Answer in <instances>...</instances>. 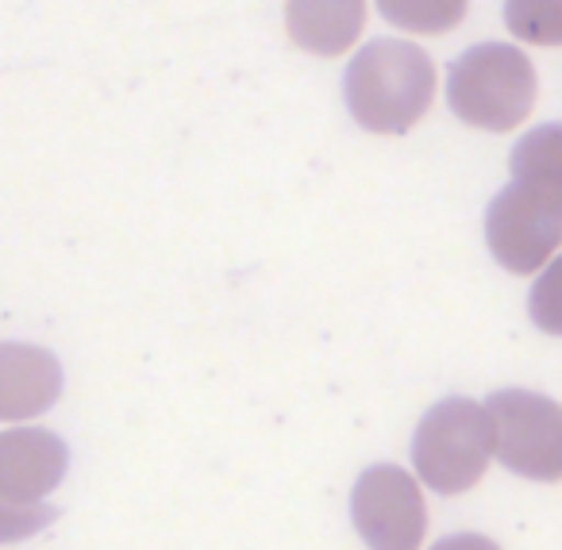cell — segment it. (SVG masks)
<instances>
[{"label":"cell","instance_id":"obj_1","mask_svg":"<svg viewBox=\"0 0 562 550\" xmlns=\"http://www.w3.org/2000/svg\"><path fill=\"white\" fill-rule=\"evenodd\" d=\"M436 101V63L401 40H374L347 66V109L367 132L405 135Z\"/></svg>","mask_w":562,"mask_h":550},{"label":"cell","instance_id":"obj_2","mask_svg":"<svg viewBox=\"0 0 562 550\" xmlns=\"http://www.w3.org/2000/svg\"><path fill=\"white\" fill-rule=\"evenodd\" d=\"M539 81L524 50L505 43H482L459 55L447 78V101L454 116L482 132H513L531 116Z\"/></svg>","mask_w":562,"mask_h":550},{"label":"cell","instance_id":"obj_3","mask_svg":"<svg viewBox=\"0 0 562 550\" xmlns=\"http://www.w3.org/2000/svg\"><path fill=\"white\" fill-rule=\"evenodd\" d=\"M497 458V435L485 404L470 396H447L420 419L413 439V465L428 489L459 496L474 489Z\"/></svg>","mask_w":562,"mask_h":550},{"label":"cell","instance_id":"obj_4","mask_svg":"<svg viewBox=\"0 0 562 550\" xmlns=\"http://www.w3.org/2000/svg\"><path fill=\"white\" fill-rule=\"evenodd\" d=\"M505 470L528 481H562V404L531 389H501L485 401Z\"/></svg>","mask_w":562,"mask_h":550},{"label":"cell","instance_id":"obj_5","mask_svg":"<svg viewBox=\"0 0 562 550\" xmlns=\"http://www.w3.org/2000/svg\"><path fill=\"white\" fill-rule=\"evenodd\" d=\"M351 512L370 550H420L428 535L420 481L401 465H370L355 485Z\"/></svg>","mask_w":562,"mask_h":550},{"label":"cell","instance_id":"obj_6","mask_svg":"<svg viewBox=\"0 0 562 550\" xmlns=\"http://www.w3.org/2000/svg\"><path fill=\"white\" fill-rule=\"evenodd\" d=\"M485 239L508 273H543L562 247V216L524 197L508 181L485 212Z\"/></svg>","mask_w":562,"mask_h":550},{"label":"cell","instance_id":"obj_7","mask_svg":"<svg viewBox=\"0 0 562 550\" xmlns=\"http://www.w3.org/2000/svg\"><path fill=\"white\" fill-rule=\"evenodd\" d=\"M70 450L47 427H9L0 431V501L43 504L63 485Z\"/></svg>","mask_w":562,"mask_h":550},{"label":"cell","instance_id":"obj_8","mask_svg":"<svg viewBox=\"0 0 562 550\" xmlns=\"http://www.w3.org/2000/svg\"><path fill=\"white\" fill-rule=\"evenodd\" d=\"M63 396V366L47 347L0 343V419H35Z\"/></svg>","mask_w":562,"mask_h":550},{"label":"cell","instance_id":"obj_9","mask_svg":"<svg viewBox=\"0 0 562 550\" xmlns=\"http://www.w3.org/2000/svg\"><path fill=\"white\" fill-rule=\"evenodd\" d=\"M508 170L524 197L562 216V124H543L524 135L513 147Z\"/></svg>","mask_w":562,"mask_h":550},{"label":"cell","instance_id":"obj_10","mask_svg":"<svg viewBox=\"0 0 562 550\" xmlns=\"http://www.w3.org/2000/svg\"><path fill=\"white\" fill-rule=\"evenodd\" d=\"M290 35L313 55H344L362 35L367 24V4H290Z\"/></svg>","mask_w":562,"mask_h":550},{"label":"cell","instance_id":"obj_11","mask_svg":"<svg viewBox=\"0 0 562 550\" xmlns=\"http://www.w3.org/2000/svg\"><path fill=\"white\" fill-rule=\"evenodd\" d=\"M508 32L524 43L559 47L562 43V4H508Z\"/></svg>","mask_w":562,"mask_h":550},{"label":"cell","instance_id":"obj_12","mask_svg":"<svg viewBox=\"0 0 562 550\" xmlns=\"http://www.w3.org/2000/svg\"><path fill=\"white\" fill-rule=\"evenodd\" d=\"M528 316L539 332L562 339V255L536 278L528 293Z\"/></svg>","mask_w":562,"mask_h":550},{"label":"cell","instance_id":"obj_13","mask_svg":"<svg viewBox=\"0 0 562 550\" xmlns=\"http://www.w3.org/2000/svg\"><path fill=\"white\" fill-rule=\"evenodd\" d=\"M382 12L393 24L408 27V32H451L462 16H467V4H382Z\"/></svg>","mask_w":562,"mask_h":550},{"label":"cell","instance_id":"obj_14","mask_svg":"<svg viewBox=\"0 0 562 550\" xmlns=\"http://www.w3.org/2000/svg\"><path fill=\"white\" fill-rule=\"evenodd\" d=\"M58 512L50 504H9L0 501V542H16L55 524Z\"/></svg>","mask_w":562,"mask_h":550},{"label":"cell","instance_id":"obj_15","mask_svg":"<svg viewBox=\"0 0 562 550\" xmlns=\"http://www.w3.org/2000/svg\"><path fill=\"white\" fill-rule=\"evenodd\" d=\"M431 550H501L490 535H474V531H459V535H447L439 539Z\"/></svg>","mask_w":562,"mask_h":550}]
</instances>
